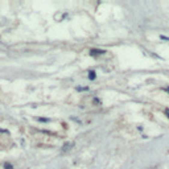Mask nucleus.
<instances>
[{"mask_svg":"<svg viewBox=\"0 0 169 169\" xmlns=\"http://www.w3.org/2000/svg\"><path fill=\"white\" fill-rule=\"evenodd\" d=\"M103 53H106L104 50H99V49H91L90 50V56H99V54H103Z\"/></svg>","mask_w":169,"mask_h":169,"instance_id":"1","label":"nucleus"},{"mask_svg":"<svg viewBox=\"0 0 169 169\" xmlns=\"http://www.w3.org/2000/svg\"><path fill=\"white\" fill-rule=\"evenodd\" d=\"M77 90L78 91H85V90H87V87H77Z\"/></svg>","mask_w":169,"mask_h":169,"instance_id":"5","label":"nucleus"},{"mask_svg":"<svg viewBox=\"0 0 169 169\" xmlns=\"http://www.w3.org/2000/svg\"><path fill=\"white\" fill-rule=\"evenodd\" d=\"M165 114H168V116H169V110H168V108L165 110Z\"/></svg>","mask_w":169,"mask_h":169,"instance_id":"8","label":"nucleus"},{"mask_svg":"<svg viewBox=\"0 0 169 169\" xmlns=\"http://www.w3.org/2000/svg\"><path fill=\"white\" fill-rule=\"evenodd\" d=\"M89 78H90L91 81H94V79L97 78V75H95V71H94V70H90V71H89Z\"/></svg>","mask_w":169,"mask_h":169,"instance_id":"2","label":"nucleus"},{"mask_svg":"<svg viewBox=\"0 0 169 169\" xmlns=\"http://www.w3.org/2000/svg\"><path fill=\"white\" fill-rule=\"evenodd\" d=\"M94 103H95V104H98V103H101V101H99L98 98H95V99H94Z\"/></svg>","mask_w":169,"mask_h":169,"instance_id":"7","label":"nucleus"},{"mask_svg":"<svg viewBox=\"0 0 169 169\" xmlns=\"http://www.w3.org/2000/svg\"><path fill=\"white\" fill-rule=\"evenodd\" d=\"M71 145H73L71 143H69V144H65V145H64V151H66V149H69V148H70V147H71Z\"/></svg>","mask_w":169,"mask_h":169,"instance_id":"4","label":"nucleus"},{"mask_svg":"<svg viewBox=\"0 0 169 169\" xmlns=\"http://www.w3.org/2000/svg\"><path fill=\"white\" fill-rule=\"evenodd\" d=\"M38 120H40V122H49V119H45V118H40Z\"/></svg>","mask_w":169,"mask_h":169,"instance_id":"6","label":"nucleus"},{"mask_svg":"<svg viewBox=\"0 0 169 169\" xmlns=\"http://www.w3.org/2000/svg\"><path fill=\"white\" fill-rule=\"evenodd\" d=\"M4 169H13V165L9 164V163H7V164L4 165Z\"/></svg>","mask_w":169,"mask_h":169,"instance_id":"3","label":"nucleus"}]
</instances>
